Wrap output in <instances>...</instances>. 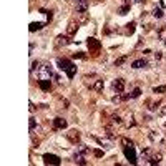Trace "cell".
<instances>
[{"mask_svg":"<svg viewBox=\"0 0 166 166\" xmlns=\"http://www.w3.org/2000/svg\"><path fill=\"white\" fill-rule=\"evenodd\" d=\"M57 63H58V68L67 73L68 78H73L75 75H77V65H75L73 62H70L68 58H58Z\"/></svg>","mask_w":166,"mask_h":166,"instance_id":"obj_1","label":"cell"},{"mask_svg":"<svg viewBox=\"0 0 166 166\" xmlns=\"http://www.w3.org/2000/svg\"><path fill=\"white\" fill-rule=\"evenodd\" d=\"M43 163L45 165H53V166H58L62 163V160L58 158L57 155H52V153H47V155H43Z\"/></svg>","mask_w":166,"mask_h":166,"instance_id":"obj_3","label":"cell"},{"mask_svg":"<svg viewBox=\"0 0 166 166\" xmlns=\"http://www.w3.org/2000/svg\"><path fill=\"white\" fill-rule=\"evenodd\" d=\"M121 145L123 146H133V141L128 140V138H121Z\"/></svg>","mask_w":166,"mask_h":166,"instance_id":"obj_23","label":"cell"},{"mask_svg":"<svg viewBox=\"0 0 166 166\" xmlns=\"http://www.w3.org/2000/svg\"><path fill=\"white\" fill-rule=\"evenodd\" d=\"M38 68H40V63H38V62H32V67H30V72L32 73L35 72V70H38Z\"/></svg>","mask_w":166,"mask_h":166,"instance_id":"obj_25","label":"cell"},{"mask_svg":"<svg viewBox=\"0 0 166 166\" xmlns=\"http://www.w3.org/2000/svg\"><path fill=\"white\" fill-rule=\"evenodd\" d=\"M151 15L155 17V18H161V17H163V10H161V8H153V12H151Z\"/></svg>","mask_w":166,"mask_h":166,"instance_id":"obj_18","label":"cell"},{"mask_svg":"<svg viewBox=\"0 0 166 166\" xmlns=\"http://www.w3.org/2000/svg\"><path fill=\"white\" fill-rule=\"evenodd\" d=\"M148 67V62H146V58H138L135 62L131 63V68H135V70H140V68H146Z\"/></svg>","mask_w":166,"mask_h":166,"instance_id":"obj_9","label":"cell"},{"mask_svg":"<svg viewBox=\"0 0 166 166\" xmlns=\"http://www.w3.org/2000/svg\"><path fill=\"white\" fill-rule=\"evenodd\" d=\"M128 12H130V5L126 4V5H123V7H121V8L118 10V13H120V15H126Z\"/></svg>","mask_w":166,"mask_h":166,"instance_id":"obj_19","label":"cell"},{"mask_svg":"<svg viewBox=\"0 0 166 166\" xmlns=\"http://www.w3.org/2000/svg\"><path fill=\"white\" fill-rule=\"evenodd\" d=\"M166 91V85H161V87H155L153 88V93H165Z\"/></svg>","mask_w":166,"mask_h":166,"instance_id":"obj_20","label":"cell"},{"mask_svg":"<svg viewBox=\"0 0 166 166\" xmlns=\"http://www.w3.org/2000/svg\"><path fill=\"white\" fill-rule=\"evenodd\" d=\"M161 158H163L161 153H151L150 158H148V163L150 165H158V163H161Z\"/></svg>","mask_w":166,"mask_h":166,"instance_id":"obj_10","label":"cell"},{"mask_svg":"<svg viewBox=\"0 0 166 166\" xmlns=\"http://www.w3.org/2000/svg\"><path fill=\"white\" fill-rule=\"evenodd\" d=\"M95 156H96V158L103 156V151H101V150H95Z\"/></svg>","mask_w":166,"mask_h":166,"instance_id":"obj_28","label":"cell"},{"mask_svg":"<svg viewBox=\"0 0 166 166\" xmlns=\"http://www.w3.org/2000/svg\"><path fill=\"white\" fill-rule=\"evenodd\" d=\"M140 95H141V90L140 88H135L133 91H131V98H138Z\"/></svg>","mask_w":166,"mask_h":166,"instance_id":"obj_24","label":"cell"},{"mask_svg":"<svg viewBox=\"0 0 166 166\" xmlns=\"http://www.w3.org/2000/svg\"><path fill=\"white\" fill-rule=\"evenodd\" d=\"M88 48L90 52H98L100 48H101V43H100V40H96V38H88Z\"/></svg>","mask_w":166,"mask_h":166,"instance_id":"obj_6","label":"cell"},{"mask_svg":"<svg viewBox=\"0 0 166 166\" xmlns=\"http://www.w3.org/2000/svg\"><path fill=\"white\" fill-rule=\"evenodd\" d=\"M68 43H70V38H68V37H63V35L57 37V47H65Z\"/></svg>","mask_w":166,"mask_h":166,"instance_id":"obj_13","label":"cell"},{"mask_svg":"<svg viewBox=\"0 0 166 166\" xmlns=\"http://www.w3.org/2000/svg\"><path fill=\"white\" fill-rule=\"evenodd\" d=\"M128 33H133V32H135V22H131V23H128Z\"/></svg>","mask_w":166,"mask_h":166,"instance_id":"obj_27","label":"cell"},{"mask_svg":"<svg viewBox=\"0 0 166 166\" xmlns=\"http://www.w3.org/2000/svg\"><path fill=\"white\" fill-rule=\"evenodd\" d=\"M73 161H75V163H78V165H87V161H85V153L77 151V153L73 155Z\"/></svg>","mask_w":166,"mask_h":166,"instance_id":"obj_12","label":"cell"},{"mask_svg":"<svg viewBox=\"0 0 166 166\" xmlns=\"http://www.w3.org/2000/svg\"><path fill=\"white\" fill-rule=\"evenodd\" d=\"M43 22H32L30 23V32H37V30H42L43 28Z\"/></svg>","mask_w":166,"mask_h":166,"instance_id":"obj_15","label":"cell"},{"mask_svg":"<svg viewBox=\"0 0 166 166\" xmlns=\"http://www.w3.org/2000/svg\"><path fill=\"white\" fill-rule=\"evenodd\" d=\"M67 138L72 141V143H77V141L80 140V131H77V130H70V131L67 133Z\"/></svg>","mask_w":166,"mask_h":166,"instance_id":"obj_11","label":"cell"},{"mask_svg":"<svg viewBox=\"0 0 166 166\" xmlns=\"http://www.w3.org/2000/svg\"><path fill=\"white\" fill-rule=\"evenodd\" d=\"M135 2H143V0H135Z\"/></svg>","mask_w":166,"mask_h":166,"instance_id":"obj_31","label":"cell"},{"mask_svg":"<svg viewBox=\"0 0 166 166\" xmlns=\"http://www.w3.org/2000/svg\"><path fill=\"white\" fill-rule=\"evenodd\" d=\"M158 138H160L158 131H150V140H151V141H156Z\"/></svg>","mask_w":166,"mask_h":166,"instance_id":"obj_22","label":"cell"},{"mask_svg":"<svg viewBox=\"0 0 166 166\" xmlns=\"http://www.w3.org/2000/svg\"><path fill=\"white\" fill-rule=\"evenodd\" d=\"M88 10V0H77V12L78 13H85Z\"/></svg>","mask_w":166,"mask_h":166,"instance_id":"obj_8","label":"cell"},{"mask_svg":"<svg viewBox=\"0 0 166 166\" xmlns=\"http://www.w3.org/2000/svg\"><path fill=\"white\" fill-rule=\"evenodd\" d=\"M77 28H78V23H75V22H72V23L68 25V35H73V33L77 32Z\"/></svg>","mask_w":166,"mask_h":166,"instance_id":"obj_17","label":"cell"},{"mask_svg":"<svg viewBox=\"0 0 166 166\" xmlns=\"http://www.w3.org/2000/svg\"><path fill=\"white\" fill-rule=\"evenodd\" d=\"M28 126H30V131L35 130V118H30V120H28Z\"/></svg>","mask_w":166,"mask_h":166,"instance_id":"obj_26","label":"cell"},{"mask_svg":"<svg viewBox=\"0 0 166 166\" xmlns=\"http://www.w3.org/2000/svg\"><path fill=\"white\" fill-rule=\"evenodd\" d=\"M67 126H68L67 120H63V118H55L53 120V128H55V130H65Z\"/></svg>","mask_w":166,"mask_h":166,"instance_id":"obj_7","label":"cell"},{"mask_svg":"<svg viewBox=\"0 0 166 166\" xmlns=\"http://www.w3.org/2000/svg\"><path fill=\"white\" fill-rule=\"evenodd\" d=\"M165 45H166V38H165Z\"/></svg>","mask_w":166,"mask_h":166,"instance_id":"obj_32","label":"cell"},{"mask_svg":"<svg viewBox=\"0 0 166 166\" xmlns=\"http://www.w3.org/2000/svg\"><path fill=\"white\" fill-rule=\"evenodd\" d=\"M155 58H156V60H161V53L156 52V53H155Z\"/></svg>","mask_w":166,"mask_h":166,"instance_id":"obj_30","label":"cell"},{"mask_svg":"<svg viewBox=\"0 0 166 166\" xmlns=\"http://www.w3.org/2000/svg\"><path fill=\"white\" fill-rule=\"evenodd\" d=\"M38 87H40L43 91H48L50 87H52V83H50V80H38Z\"/></svg>","mask_w":166,"mask_h":166,"instance_id":"obj_14","label":"cell"},{"mask_svg":"<svg viewBox=\"0 0 166 166\" xmlns=\"http://www.w3.org/2000/svg\"><path fill=\"white\" fill-rule=\"evenodd\" d=\"M124 156L128 158V161H130L131 165H136L138 163V160H136V153H135V148L133 146H124Z\"/></svg>","mask_w":166,"mask_h":166,"instance_id":"obj_4","label":"cell"},{"mask_svg":"<svg viewBox=\"0 0 166 166\" xmlns=\"http://www.w3.org/2000/svg\"><path fill=\"white\" fill-rule=\"evenodd\" d=\"M111 87H113V90L116 91V93H123V90H124V80H123V78H116V80L111 83Z\"/></svg>","mask_w":166,"mask_h":166,"instance_id":"obj_5","label":"cell"},{"mask_svg":"<svg viewBox=\"0 0 166 166\" xmlns=\"http://www.w3.org/2000/svg\"><path fill=\"white\" fill-rule=\"evenodd\" d=\"M73 57H78V58H85V55H83L82 52H78V53H75V55H73Z\"/></svg>","mask_w":166,"mask_h":166,"instance_id":"obj_29","label":"cell"},{"mask_svg":"<svg viewBox=\"0 0 166 166\" xmlns=\"http://www.w3.org/2000/svg\"><path fill=\"white\" fill-rule=\"evenodd\" d=\"M126 60H128V57H126V55H124V57H121V58H118V60L115 62V67H121V65L126 62Z\"/></svg>","mask_w":166,"mask_h":166,"instance_id":"obj_21","label":"cell"},{"mask_svg":"<svg viewBox=\"0 0 166 166\" xmlns=\"http://www.w3.org/2000/svg\"><path fill=\"white\" fill-rule=\"evenodd\" d=\"M37 75H38V80H50L53 77V72L52 68L48 67V65H40V68L37 70Z\"/></svg>","mask_w":166,"mask_h":166,"instance_id":"obj_2","label":"cell"},{"mask_svg":"<svg viewBox=\"0 0 166 166\" xmlns=\"http://www.w3.org/2000/svg\"><path fill=\"white\" fill-rule=\"evenodd\" d=\"M165 126H166V123H165Z\"/></svg>","mask_w":166,"mask_h":166,"instance_id":"obj_33","label":"cell"},{"mask_svg":"<svg viewBox=\"0 0 166 166\" xmlns=\"http://www.w3.org/2000/svg\"><path fill=\"white\" fill-rule=\"evenodd\" d=\"M103 85H105L103 80H101V78H96V80H95V85H93V90L100 93V91L103 90Z\"/></svg>","mask_w":166,"mask_h":166,"instance_id":"obj_16","label":"cell"}]
</instances>
